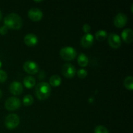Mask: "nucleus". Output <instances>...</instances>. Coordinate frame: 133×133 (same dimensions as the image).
<instances>
[{
  "instance_id": "ddd939ff",
  "label": "nucleus",
  "mask_w": 133,
  "mask_h": 133,
  "mask_svg": "<svg viewBox=\"0 0 133 133\" xmlns=\"http://www.w3.org/2000/svg\"><path fill=\"white\" fill-rule=\"evenodd\" d=\"M24 42L27 46L33 47L37 44L38 42V37L34 34H28L24 37Z\"/></svg>"
},
{
  "instance_id": "1a4fd4ad",
  "label": "nucleus",
  "mask_w": 133,
  "mask_h": 133,
  "mask_svg": "<svg viewBox=\"0 0 133 133\" xmlns=\"http://www.w3.org/2000/svg\"><path fill=\"white\" fill-rule=\"evenodd\" d=\"M28 16L32 22H39L43 17V13L38 8H32L28 11Z\"/></svg>"
},
{
  "instance_id": "0eeeda50",
  "label": "nucleus",
  "mask_w": 133,
  "mask_h": 133,
  "mask_svg": "<svg viewBox=\"0 0 133 133\" xmlns=\"http://www.w3.org/2000/svg\"><path fill=\"white\" fill-rule=\"evenodd\" d=\"M23 69L27 74L34 75L38 72L39 66L34 61H27L23 64Z\"/></svg>"
},
{
  "instance_id": "412c9836",
  "label": "nucleus",
  "mask_w": 133,
  "mask_h": 133,
  "mask_svg": "<svg viewBox=\"0 0 133 133\" xmlns=\"http://www.w3.org/2000/svg\"><path fill=\"white\" fill-rule=\"evenodd\" d=\"M94 133H109L107 129L103 125H98L94 129Z\"/></svg>"
},
{
  "instance_id": "bb28decb",
  "label": "nucleus",
  "mask_w": 133,
  "mask_h": 133,
  "mask_svg": "<svg viewBox=\"0 0 133 133\" xmlns=\"http://www.w3.org/2000/svg\"><path fill=\"white\" fill-rule=\"evenodd\" d=\"M1 97H2V92H1V90H0V99H1Z\"/></svg>"
},
{
  "instance_id": "b1692460",
  "label": "nucleus",
  "mask_w": 133,
  "mask_h": 133,
  "mask_svg": "<svg viewBox=\"0 0 133 133\" xmlns=\"http://www.w3.org/2000/svg\"><path fill=\"white\" fill-rule=\"evenodd\" d=\"M83 30L86 34L89 33V32L91 30V27L89 24H87V23H85L84 25L83 26Z\"/></svg>"
},
{
  "instance_id": "cd10ccee",
  "label": "nucleus",
  "mask_w": 133,
  "mask_h": 133,
  "mask_svg": "<svg viewBox=\"0 0 133 133\" xmlns=\"http://www.w3.org/2000/svg\"><path fill=\"white\" fill-rule=\"evenodd\" d=\"M1 66H2V62H1V61H0V68H1Z\"/></svg>"
},
{
  "instance_id": "2eb2a0df",
  "label": "nucleus",
  "mask_w": 133,
  "mask_h": 133,
  "mask_svg": "<svg viewBox=\"0 0 133 133\" xmlns=\"http://www.w3.org/2000/svg\"><path fill=\"white\" fill-rule=\"evenodd\" d=\"M36 84V80L32 76H26L23 79V84L28 89L33 88Z\"/></svg>"
},
{
  "instance_id": "f257e3e1",
  "label": "nucleus",
  "mask_w": 133,
  "mask_h": 133,
  "mask_svg": "<svg viewBox=\"0 0 133 133\" xmlns=\"http://www.w3.org/2000/svg\"><path fill=\"white\" fill-rule=\"evenodd\" d=\"M4 23L8 29L18 30L22 27V19L18 14L10 13L4 18Z\"/></svg>"
},
{
  "instance_id": "a211bd4d",
  "label": "nucleus",
  "mask_w": 133,
  "mask_h": 133,
  "mask_svg": "<svg viewBox=\"0 0 133 133\" xmlns=\"http://www.w3.org/2000/svg\"><path fill=\"white\" fill-rule=\"evenodd\" d=\"M95 37L97 41L102 42L105 40L107 37V32L105 30H99L96 32Z\"/></svg>"
},
{
  "instance_id": "6e6552de",
  "label": "nucleus",
  "mask_w": 133,
  "mask_h": 133,
  "mask_svg": "<svg viewBox=\"0 0 133 133\" xmlns=\"http://www.w3.org/2000/svg\"><path fill=\"white\" fill-rule=\"evenodd\" d=\"M108 42L111 48L118 49L121 46L122 40L119 35L115 33H111L108 36Z\"/></svg>"
},
{
  "instance_id": "39448f33",
  "label": "nucleus",
  "mask_w": 133,
  "mask_h": 133,
  "mask_svg": "<svg viewBox=\"0 0 133 133\" xmlns=\"http://www.w3.org/2000/svg\"><path fill=\"white\" fill-rule=\"evenodd\" d=\"M5 108L9 111L17 110L21 106V101L16 97H9L5 103Z\"/></svg>"
},
{
  "instance_id": "4468645a",
  "label": "nucleus",
  "mask_w": 133,
  "mask_h": 133,
  "mask_svg": "<svg viewBox=\"0 0 133 133\" xmlns=\"http://www.w3.org/2000/svg\"><path fill=\"white\" fill-rule=\"evenodd\" d=\"M122 38L127 44H130L133 40V31L131 29H125L122 32Z\"/></svg>"
},
{
  "instance_id": "f03ea898",
  "label": "nucleus",
  "mask_w": 133,
  "mask_h": 133,
  "mask_svg": "<svg viewBox=\"0 0 133 133\" xmlns=\"http://www.w3.org/2000/svg\"><path fill=\"white\" fill-rule=\"evenodd\" d=\"M51 89L49 84L45 82L38 83L35 88L36 97L40 100H45L50 96Z\"/></svg>"
},
{
  "instance_id": "9b49d317",
  "label": "nucleus",
  "mask_w": 133,
  "mask_h": 133,
  "mask_svg": "<svg viewBox=\"0 0 133 133\" xmlns=\"http://www.w3.org/2000/svg\"><path fill=\"white\" fill-rule=\"evenodd\" d=\"M94 38L90 33L85 34L81 40V44L84 48H89L93 45Z\"/></svg>"
},
{
  "instance_id": "c85d7f7f",
  "label": "nucleus",
  "mask_w": 133,
  "mask_h": 133,
  "mask_svg": "<svg viewBox=\"0 0 133 133\" xmlns=\"http://www.w3.org/2000/svg\"><path fill=\"white\" fill-rule=\"evenodd\" d=\"M132 6H133V5H131V12H133V11H132Z\"/></svg>"
},
{
  "instance_id": "7ed1b4c3",
  "label": "nucleus",
  "mask_w": 133,
  "mask_h": 133,
  "mask_svg": "<svg viewBox=\"0 0 133 133\" xmlns=\"http://www.w3.org/2000/svg\"><path fill=\"white\" fill-rule=\"evenodd\" d=\"M60 55L61 58L65 61H73L76 57L77 51L72 47H64L60 51Z\"/></svg>"
},
{
  "instance_id": "20e7f679",
  "label": "nucleus",
  "mask_w": 133,
  "mask_h": 133,
  "mask_svg": "<svg viewBox=\"0 0 133 133\" xmlns=\"http://www.w3.org/2000/svg\"><path fill=\"white\" fill-rule=\"evenodd\" d=\"M19 118L17 114H10L5 118V125L9 129H14L19 125Z\"/></svg>"
},
{
  "instance_id": "5701e85b",
  "label": "nucleus",
  "mask_w": 133,
  "mask_h": 133,
  "mask_svg": "<svg viewBox=\"0 0 133 133\" xmlns=\"http://www.w3.org/2000/svg\"><path fill=\"white\" fill-rule=\"evenodd\" d=\"M7 79V74L4 70L0 69V83H4Z\"/></svg>"
},
{
  "instance_id": "423d86ee",
  "label": "nucleus",
  "mask_w": 133,
  "mask_h": 133,
  "mask_svg": "<svg viewBox=\"0 0 133 133\" xmlns=\"http://www.w3.org/2000/svg\"><path fill=\"white\" fill-rule=\"evenodd\" d=\"M62 73L65 77L68 79H71L75 75L76 70L73 64L70 63H66L62 66Z\"/></svg>"
},
{
  "instance_id": "aec40b11",
  "label": "nucleus",
  "mask_w": 133,
  "mask_h": 133,
  "mask_svg": "<svg viewBox=\"0 0 133 133\" xmlns=\"http://www.w3.org/2000/svg\"><path fill=\"white\" fill-rule=\"evenodd\" d=\"M34 102V98L31 95H26L23 99V103L25 106H31Z\"/></svg>"
},
{
  "instance_id": "393cba45",
  "label": "nucleus",
  "mask_w": 133,
  "mask_h": 133,
  "mask_svg": "<svg viewBox=\"0 0 133 133\" xmlns=\"http://www.w3.org/2000/svg\"><path fill=\"white\" fill-rule=\"evenodd\" d=\"M8 30H9V29L7 27H6L5 25L2 26V27H0V34L1 35H6L8 32Z\"/></svg>"
},
{
  "instance_id": "4be33fe9",
  "label": "nucleus",
  "mask_w": 133,
  "mask_h": 133,
  "mask_svg": "<svg viewBox=\"0 0 133 133\" xmlns=\"http://www.w3.org/2000/svg\"><path fill=\"white\" fill-rule=\"evenodd\" d=\"M88 75V72L84 69H80L77 71V76L80 79H84Z\"/></svg>"
},
{
  "instance_id": "6ab92c4d",
  "label": "nucleus",
  "mask_w": 133,
  "mask_h": 133,
  "mask_svg": "<svg viewBox=\"0 0 133 133\" xmlns=\"http://www.w3.org/2000/svg\"><path fill=\"white\" fill-rule=\"evenodd\" d=\"M125 87L127 90H133V77L132 76H128L125 78L124 81H123Z\"/></svg>"
},
{
  "instance_id": "f8f14e48",
  "label": "nucleus",
  "mask_w": 133,
  "mask_h": 133,
  "mask_svg": "<svg viewBox=\"0 0 133 133\" xmlns=\"http://www.w3.org/2000/svg\"><path fill=\"white\" fill-rule=\"evenodd\" d=\"M23 87L21 83L18 81H14L10 85V92L14 96L20 95L23 92Z\"/></svg>"
},
{
  "instance_id": "9d476101",
  "label": "nucleus",
  "mask_w": 133,
  "mask_h": 133,
  "mask_svg": "<svg viewBox=\"0 0 133 133\" xmlns=\"http://www.w3.org/2000/svg\"><path fill=\"white\" fill-rule=\"evenodd\" d=\"M127 23V17L123 13H119L115 16L114 19V25L118 28H122L125 27Z\"/></svg>"
},
{
  "instance_id": "f3484780",
  "label": "nucleus",
  "mask_w": 133,
  "mask_h": 133,
  "mask_svg": "<svg viewBox=\"0 0 133 133\" xmlns=\"http://www.w3.org/2000/svg\"><path fill=\"white\" fill-rule=\"evenodd\" d=\"M62 79L58 75H53L49 79V83L53 87H57L61 85Z\"/></svg>"
},
{
  "instance_id": "dca6fc26",
  "label": "nucleus",
  "mask_w": 133,
  "mask_h": 133,
  "mask_svg": "<svg viewBox=\"0 0 133 133\" xmlns=\"http://www.w3.org/2000/svg\"><path fill=\"white\" fill-rule=\"evenodd\" d=\"M78 64L81 67H86L88 64L89 60L88 57L84 53H81L77 58Z\"/></svg>"
},
{
  "instance_id": "a878e982",
  "label": "nucleus",
  "mask_w": 133,
  "mask_h": 133,
  "mask_svg": "<svg viewBox=\"0 0 133 133\" xmlns=\"http://www.w3.org/2000/svg\"><path fill=\"white\" fill-rule=\"evenodd\" d=\"M1 18H2V12H1V11L0 10V20L1 19Z\"/></svg>"
}]
</instances>
